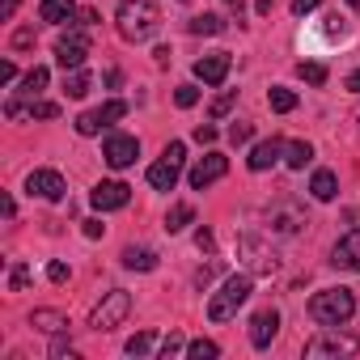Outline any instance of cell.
I'll return each instance as SVG.
<instances>
[{
  "instance_id": "6da1fadb",
  "label": "cell",
  "mask_w": 360,
  "mask_h": 360,
  "mask_svg": "<svg viewBox=\"0 0 360 360\" xmlns=\"http://www.w3.org/2000/svg\"><path fill=\"white\" fill-rule=\"evenodd\" d=\"M115 22H119V34L127 43H144V39H153L161 30V9L153 5V0H123Z\"/></svg>"
},
{
  "instance_id": "7a4b0ae2",
  "label": "cell",
  "mask_w": 360,
  "mask_h": 360,
  "mask_svg": "<svg viewBox=\"0 0 360 360\" xmlns=\"http://www.w3.org/2000/svg\"><path fill=\"white\" fill-rule=\"evenodd\" d=\"M352 314H356L352 288H322V292L309 297V318L322 322V326H343Z\"/></svg>"
},
{
  "instance_id": "3957f363",
  "label": "cell",
  "mask_w": 360,
  "mask_h": 360,
  "mask_svg": "<svg viewBox=\"0 0 360 360\" xmlns=\"http://www.w3.org/2000/svg\"><path fill=\"white\" fill-rule=\"evenodd\" d=\"M250 288H255V280H250V276H229V280H225V288L208 301V318H212V322H229V318L246 305Z\"/></svg>"
},
{
  "instance_id": "277c9868",
  "label": "cell",
  "mask_w": 360,
  "mask_h": 360,
  "mask_svg": "<svg viewBox=\"0 0 360 360\" xmlns=\"http://www.w3.org/2000/svg\"><path fill=\"white\" fill-rule=\"evenodd\" d=\"M352 352H360V335H343L339 326H326L322 335H314V339L305 343V356H309V360H322V356H352Z\"/></svg>"
},
{
  "instance_id": "5b68a950",
  "label": "cell",
  "mask_w": 360,
  "mask_h": 360,
  "mask_svg": "<svg viewBox=\"0 0 360 360\" xmlns=\"http://www.w3.org/2000/svg\"><path fill=\"white\" fill-rule=\"evenodd\" d=\"M131 314V297L123 292V288H110L98 305H94V314H89V326L94 330H115L123 318Z\"/></svg>"
},
{
  "instance_id": "8992f818",
  "label": "cell",
  "mask_w": 360,
  "mask_h": 360,
  "mask_svg": "<svg viewBox=\"0 0 360 360\" xmlns=\"http://www.w3.org/2000/svg\"><path fill=\"white\" fill-rule=\"evenodd\" d=\"M102 157H106V165H115V169H127V165L140 157V140H136V136H123V131H115V136H106V148H102Z\"/></svg>"
},
{
  "instance_id": "52a82bcc",
  "label": "cell",
  "mask_w": 360,
  "mask_h": 360,
  "mask_svg": "<svg viewBox=\"0 0 360 360\" xmlns=\"http://www.w3.org/2000/svg\"><path fill=\"white\" fill-rule=\"evenodd\" d=\"M26 191L39 195V200H64L68 183H64V174H56V169H34V174L26 178Z\"/></svg>"
},
{
  "instance_id": "ba28073f",
  "label": "cell",
  "mask_w": 360,
  "mask_h": 360,
  "mask_svg": "<svg viewBox=\"0 0 360 360\" xmlns=\"http://www.w3.org/2000/svg\"><path fill=\"white\" fill-rule=\"evenodd\" d=\"M85 56H89V39H85V34H64V39L56 43V60H60L64 72H77V68L85 64Z\"/></svg>"
},
{
  "instance_id": "9c48e42d",
  "label": "cell",
  "mask_w": 360,
  "mask_h": 360,
  "mask_svg": "<svg viewBox=\"0 0 360 360\" xmlns=\"http://www.w3.org/2000/svg\"><path fill=\"white\" fill-rule=\"evenodd\" d=\"M127 200H131V187H127V183H98V187L89 191V204H94L98 212L127 208Z\"/></svg>"
},
{
  "instance_id": "30bf717a",
  "label": "cell",
  "mask_w": 360,
  "mask_h": 360,
  "mask_svg": "<svg viewBox=\"0 0 360 360\" xmlns=\"http://www.w3.org/2000/svg\"><path fill=\"white\" fill-rule=\"evenodd\" d=\"M225 169H229V161H225L221 153H208L204 161H195V169L187 174V183H191L195 191H204V187L217 183V178H225Z\"/></svg>"
},
{
  "instance_id": "8fae6325",
  "label": "cell",
  "mask_w": 360,
  "mask_h": 360,
  "mask_svg": "<svg viewBox=\"0 0 360 360\" xmlns=\"http://www.w3.org/2000/svg\"><path fill=\"white\" fill-rule=\"evenodd\" d=\"M238 250L246 255L250 271H259V276H271V271H276V255H271L259 238H250V233H246V238H238Z\"/></svg>"
},
{
  "instance_id": "7c38bea8",
  "label": "cell",
  "mask_w": 360,
  "mask_h": 360,
  "mask_svg": "<svg viewBox=\"0 0 360 360\" xmlns=\"http://www.w3.org/2000/svg\"><path fill=\"white\" fill-rule=\"evenodd\" d=\"M229 64H233V56H229V51H212V56L195 60V77H200L204 85H221V81L229 77Z\"/></svg>"
},
{
  "instance_id": "4fadbf2b",
  "label": "cell",
  "mask_w": 360,
  "mask_h": 360,
  "mask_svg": "<svg viewBox=\"0 0 360 360\" xmlns=\"http://www.w3.org/2000/svg\"><path fill=\"white\" fill-rule=\"evenodd\" d=\"M276 330H280V314H276V309H259V314L250 318V343H255V347H267V343L276 339Z\"/></svg>"
},
{
  "instance_id": "5bb4252c",
  "label": "cell",
  "mask_w": 360,
  "mask_h": 360,
  "mask_svg": "<svg viewBox=\"0 0 360 360\" xmlns=\"http://www.w3.org/2000/svg\"><path fill=\"white\" fill-rule=\"evenodd\" d=\"M330 263L343 267V271H360V229H352V233L330 250Z\"/></svg>"
},
{
  "instance_id": "9a60e30c",
  "label": "cell",
  "mask_w": 360,
  "mask_h": 360,
  "mask_svg": "<svg viewBox=\"0 0 360 360\" xmlns=\"http://www.w3.org/2000/svg\"><path fill=\"white\" fill-rule=\"evenodd\" d=\"M178 169H183V161H169V157H161L157 165H148V187H153V191H174V183H178Z\"/></svg>"
},
{
  "instance_id": "2e32d148",
  "label": "cell",
  "mask_w": 360,
  "mask_h": 360,
  "mask_svg": "<svg viewBox=\"0 0 360 360\" xmlns=\"http://www.w3.org/2000/svg\"><path fill=\"white\" fill-rule=\"evenodd\" d=\"M280 153H284V144L271 136V140H263V144H255L250 148V157H246V165L255 169V174H263V169H271L276 161H280Z\"/></svg>"
},
{
  "instance_id": "e0dca14e",
  "label": "cell",
  "mask_w": 360,
  "mask_h": 360,
  "mask_svg": "<svg viewBox=\"0 0 360 360\" xmlns=\"http://www.w3.org/2000/svg\"><path fill=\"white\" fill-rule=\"evenodd\" d=\"M39 18L51 22V26H60V22H72V18H77V5H72V0H43V5H39Z\"/></svg>"
},
{
  "instance_id": "ac0fdd59",
  "label": "cell",
  "mask_w": 360,
  "mask_h": 360,
  "mask_svg": "<svg viewBox=\"0 0 360 360\" xmlns=\"http://www.w3.org/2000/svg\"><path fill=\"white\" fill-rule=\"evenodd\" d=\"M301 225H305V212H297V208H288V204L271 208V229H280V233H297Z\"/></svg>"
},
{
  "instance_id": "d6986e66",
  "label": "cell",
  "mask_w": 360,
  "mask_h": 360,
  "mask_svg": "<svg viewBox=\"0 0 360 360\" xmlns=\"http://www.w3.org/2000/svg\"><path fill=\"white\" fill-rule=\"evenodd\" d=\"M123 267H131V271H153V267H157V255H153L148 246H127V250H123Z\"/></svg>"
},
{
  "instance_id": "ffe728a7",
  "label": "cell",
  "mask_w": 360,
  "mask_h": 360,
  "mask_svg": "<svg viewBox=\"0 0 360 360\" xmlns=\"http://www.w3.org/2000/svg\"><path fill=\"white\" fill-rule=\"evenodd\" d=\"M191 221H195V208H191V204H174V208L165 212V233H183Z\"/></svg>"
},
{
  "instance_id": "44dd1931",
  "label": "cell",
  "mask_w": 360,
  "mask_h": 360,
  "mask_svg": "<svg viewBox=\"0 0 360 360\" xmlns=\"http://www.w3.org/2000/svg\"><path fill=\"white\" fill-rule=\"evenodd\" d=\"M284 161H288L292 169H305V165L314 161V144H305V140H292V144H284Z\"/></svg>"
},
{
  "instance_id": "7402d4cb",
  "label": "cell",
  "mask_w": 360,
  "mask_h": 360,
  "mask_svg": "<svg viewBox=\"0 0 360 360\" xmlns=\"http://www.w3.org/2000/svg\"><path fill=\"white\" fill-rule=\"evenodd\" d=\"M39 330H47V335H60V330H68V318L64 314H56V309H34V318H30Z\"/></svg>"
},
{
  "instance_id": "603a6c76",
  "label": "cell",
  "mask_w": 360,
  "mask_h": 360,
  "mask_svg": "<svg viewBox=\"0 0 360 360\" xmlns=\"http://www.w3.org/2000/svg\"><path fill=\"white\" fill-rule=\"evenodd\" d=\"M335 191H339L335 174H330V169H318L314 183H309V195H314V200H335Z\"/></svg>"
},
{
  "instance_id": "cb8c5ba5",
  "label": "cell",
  "mask_w": 360,
  "mask_h": 360,
  "mask_svg": "<svg viewBox=\"0 0 360 360\" xmlns=\"http://www.w3.org/2000/svg\"><path fill=\"white\" fill-rule=\"evenodd\" d=\"M47 77H51V72H47V68H39V64H34V68H30V72H26V77H22V94H26V98H39V94H43V89H47Z\"/></svg>"
},
{
  "instance_id": "d4e9b609",
  "label": "cell",
  "mask_w": 360,
  "mask_h": 360,
  "mask_svg": "<svg viewBox=\"0 0 360 360\" xmlns=\"http://www.w3.org/2000/svg\"><path fill=\"white\" fill-rule=\"evenodd\" d=\"M187 30H191V34H221V30H225V22H221L217 13H204V18H191V22H187Z\"/></svg>"
},
{
  "instance_id": "484cf974",
  "label": "cell",
  "mask_w": 360,
  "mask_h": 360,
  "mask_svg": "<svg viewBox=\"0 0 360 360\" xmlns=\"http://www.w3.org/2000/svg\"><path fill=\"white\" fill-rule=\"evenodd\" d=\"M267 102H271V110H276V115H288V110H297V94H292V89H280V85L267 94Z\"/></svg>"
},
{
  "instance_id": "4316f807",
  "label": "cell",
  "mask_w": 360,
  "mask_h": 360,
  "mask_svg": "<svg viewBox=\"0 0 360 360\" xmlns=\"http://www.w3.org/2000/svg\"><path fill=\"white\" fill-rule=\"evenodd\" d=\"M64 94H68V98H85V94H89V72L77 68L72 77H64Z\"/></svg>"
},
{
  "instance_id": "83f0119b",
  "label": "cell",
  "mask_w": 360,
  "mask_h": 360,
  "mask_svg": "<svg viewBox=\"0 0 360 360\" xmlns=\"http://www.w3.org/2000/svg\"><path fill=\"white\" fill-rule=\"evenodd\" d=\"M297 77L309 85H326V64H297Z\"/></svg>"
},
{
  "instance_id": "f1b7e54d",
  "label": "cell",
  "mask_w": 360,
  "mask_h": 360,
  "mask_svg": "<svg viewBox=\"0 0 360 360\" xmlns=\"http://www.w3.org/2000/svg\"><path fill=\"white\" fill-rule=\"evenodd\" d=\"M102 127H106V123H102V115H98V110H85V115L77 119V131H81V136H98Z\"/></svg>"
},
{
  "instance_id": "f546056e",
  "label": "cell",
  "mask_w": 360,
  "mask_h": 360,
  "mask_svg": "<svg viewBox=\"0 0 360 360\" xmlns=\"http://www.w3.org/2000/svg\"><path fill=\"white\" fill-rule=\"evenodd\" d=\"M187 356H191V360H212V356H221V347H217L212 339H195V343L187 347Z\"/></svg>"
},
{
  "instance_id": "4dcf8cb0",
  "label": "cell",
  "mask_w": 360,
  "mask_h": 360,
  "mask_svg": "<svg viewBox=\"0 0 360 360\" xmlns=\"http://www.w3.org/2000/svg\"><path fill=\"white\" fill-rule=\"evenodd\" d=\"M148 347H153V330H140L127 339V356H148Z\"/></svg>"
},
{
  "instance_id": "1f68e13d",
  "label": "cell",
  "mask_w": 360,
  "mask_h": 360,
  "mask_svg": "<svg viewBox=\"0 0 360 360\" xmlns=\"http://www.w3.org/2000/svg\"><path fill=\"white\" fill-rule=\"evenodd\" d=\"M174 102L183 106V110H191V106L200 102V89H195V85H178V89H174Z\"/></svg>"
},
{
  "instance_id": "d6a6232c",
  "label": "cell",
  "mask_w": 360,
  "mask_h": 360,
  "mask_svg": "<svg viewBox=\"0 0 360 360\" xmlns=\"http://www.w3.org/2000/svg\"><path fill=\"white\" fill-rule=\"evenodd\" d=\"M98 115H102V123H106V127H110V123H115V119H123V115H127V102H119V98H115V102H106V106H102V110H98Z\"/></svg>"
},
{
  "instance_id": "836d02e7",
  "label": "cell",
  "mask_w": 360,
  "mask_h": 360,
  "mask_svg": "<svg viewBox=\"0 0 360 360\" xmlns=\"http://www.w3.org/2000/svg\"><path fill=\"white\" fill-rule=\"evenodd\" d=\"M60 106L56 102H30V119H56Z\"/></svg>"
},
{
  "instance_id": "e575fe53",
  "label": "cell",
  "mask_w": 360,
  "mask_h": 360,
  "mask_svg": "<svg viewBox=\"0 0 360 360\" xmlns=\"http://www.w3.org/2000/svg\"><path fill=\"white\" fill-rule=\"evenodd\" d=\"M233 98H238L233 89H229V94H221V98L212 102V119H221V115H229V106H233Z\"/></svg>"
},
{
  "instance_id": "d590c367",
  "label": "cell",
  "mask_w": 360,
  "mask_h": 360,
  "mask_svg": "<svg viewBox=\"0 0 360 360\" xmlns=\"http://www.w3.org/2000/svg\"><path fill=\"white\" fill-rule=\"evenodd\" d=\"M250 136H255V127H250V123H233V127H229V140H233V144H246Z\"/></svg>"
},
{
  "instance_id": "8d00e7d4",
  "label": "cell",
  "mask_w": 360,
  "mask_h": 360,
  "mask_svg": "<svg viewBox=\"0 0 360 360\" xmlns=\"http://www.w3.org/2000/svg\"><path fill=\"white\" fill-rule=\"evenodd\" d=\"M26 280H30V271H26V267L18 263V267L9 271V288H13V292H22V288H26Z\"/></svg>"
},
{
  "instance_id": "74e56055",
  "label": "cell",
  "mask_w": 360,
  "mask_h": 360,
  "mask_svg": "<svg viewBox=\"0 0 360 360\" xmlns=\"http://www.w3.org/2000/svg\"><path fill=\"white\" fill-rule=\"evenodd\" d=\"M217 271H221V263H208V267H200V271H195V284H200V288H208Z\"/></svg>"
},
{
  "instance_id": "f35d334b",
  "label": "cell",
  "mask_w": 360,
  "mask_h": 360,
  "mask_svg": "<svg viewBox=\"0 0 360 360\" xmlns=\"http://www.w3.org/2000/svg\"><path fill=\"white\" fill-rule=\"evenodd\" d=\"M47 280H56V284H64V280H68V263H60V259H56V263L47 267Z\"/></svg>"
},
{
  "instance_id": "ab89813d",
  "label": "cell",
  "mask_w": 360,
  "mask_h": 360,
  "mask_svg": "<svg viewBox=\"0 0 360 360\" xmlns=\"http://www.w3.org/2000/svg\"><path fill=\"white\" fill-rule=\"evenodd\" d=\"M13 81H18V64L5 60V64H0V85H13Z\"/></svg>"
},
{
  "instance_id": "60d3db41",
  "label": "cell",
  "mask_w": 360,
  "mask_h": 360,
  "mask_svg": "<svg viewBox=\"0 0 360 360\" xmlns=\"http://www.w3.org/2000/svg\"><path fill=\"white\" fill-rule=\"evenodd\" d=\"M174 352H183V335H169V339L161 343V356H165V360H169Z\"/></svg>"
},
{
  "instance_id": "b9f144b4",
  "label": "cell",
  "mask_w": 360,
  "mask_h": 360,
  "mask_svg": "<svg viewBox=\"0 0 360 360\" xmlns=\"http://www.w3.org/2000/svg\"><path fill=\"white\" fill-rule=\"evenodd\" d=\"M318 5H322V0H292V13H297V18H305V13H314Z\"/></svg>"
},
{
  "instance_id": "7bdbcfd3",
  "label": "cell",
  "mask_w": 360,
  "mask_h": 360,
  "mask_svg": "<svg viewBox=\"0 0 360 360\" xmlns=\"http://www.w3.org/2000/svg\"><path fill=\"white\" fill-rule=\"evenodd\" d=\"M195 140H200V144H212V140H217V127H212V123H200V127H195Z\"/></svg>"
},
{
  "instance_id": "ee69618b",
  "label": "cell",
  "mask_w": 360,
  "mask_h": 360,
  "mask_svg": "<svg viewBox=\"0 0 360 360\" xmlns=\"http://www.w3.org/2000/svg\"><path fill=\"white\" fill-rule=\"evenodd\" d=\"M13 47H34V30H18L13 34Z\"/></svg>"
},
{
  "instance_id": "f6af8a7d",
  "label": "cell",
  "mask_w": 360,
  "mask_h": 360,
  "mask_svg": "<svg viewBox=\"0 0 360 360\" xmlns=\"http://www.w3.org/2000/svg\"><path fill=\"white\" fill-rule=\"evenodd\" d=\"M102 229H106V225H102L98 217H94V221H85V238H102Z\"/></svg>"
},
{
  "instance_id": "bcb514c9",
  "label": "cell",
  "mask_w": 360,
  "mask_h": 360,
  "mask_svg": "<svg viewBox=\"0 0 360 360\" xmlns=\"http://www.w3.org/2000/svg\"><path fill=\"white\" fill-rule=\"evenodd\" d=\"M13 13H18V0H0V18H5V22H9Z\"/></svg>"
},
{
  "instance_id": "7dc6e473",
  "label": "cell",
  "mask_w": 360,
  "mask_h": 360,
  "mask_svg": "<svg viewBox=\"0 0 360 360\" xmlns=\"http://www.w3.org/2000/svg\"><path fill=\"white\" fill-rule=\"evenodd\" d=\"M195 246H200V250H212V233H208V229H200V233H195Z\"/></svg>"
},
{
  "instance_id": "c3c4849f",
  "label": "cell",
  "mask_w": 360,
  "mask_h": 360,
  "mask_svg": "<svg viewBox=\"0 0 360 360\" xmlns=\"http://www.w3.org/2000/svg\"><path fill=\"white\" fill-rule=\"evenodd\" d=\"M347 89H352V94H360V68H356V72L347 77Z\"/></svg>"
},
{
  "instance_id": "681fc988",
  "label": "cell",
  "mask_w": 360,
  "mask_h": 360,
  "mask_svg": "<svg viewBox=\"0 0 360 360\" xmlns=\"http://www.w3.org/2000/svg\"><path fill=\"white\" fill-rule=\"evenodd\" d=\"M225 5H229L233 13H242V9H246V0H225Z\"/></svg>"
},
{
  "instance_id": "f907efd6",
  "label": "cell",
  "mask_w": 360,
  "mask_h": 360,
  "mask_svg": "<svg viewBox=\"0 0 360 360\" xmlns=\"http://www.w3.org/2000/svg\"><path fill=\"white\" fill-rule=\"evenodd\" d=\"M347 5H360V0H347Z\"/></svg>"
}]
</instances>
